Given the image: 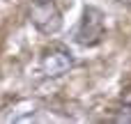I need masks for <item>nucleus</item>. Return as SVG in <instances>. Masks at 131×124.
<instances>
[{
    "label": "nucleus",
    "mask_w": 131,
    "mask_h": 124,
    "mask_svg": "<svg viewBox=\"0 0 131 124\" xmlns=\"http://www.w3.org/2000/svg\"><path fill=\"white\" fill-rule=\"evenodd\" d=\"M122 104H124V108L131 110V87H127V90L122 92Z\"/></svg>",
    "instance_id": "obj_4"
},
{
    "label": "nucleus",
    "mask_w": 131,
    "mask_h": 124,
    "mask_svg": "<svg viewBox=\"0 0 131 124\" xmlns=\"http://www.w3.org/2000/svg\"><path fill=\"white\" fill-rule=\"evenodd\" d=\"M117 2H124V5H131V0H117Z\"/></svg>",
    "instance_id": "obj_5"
},
{
    "label": "nucleus",
    "mask_w": 131,
    "mask_h": 124,
    "mask_svg": "<svg viewBox=\"0 0 131 124\" xmlns=\"http://www.w3.org/2000/svg\"><path fill=\"white\" fill-rule=\"evenodd\" d=\"M28 16L41 35H55L62 28V12L55 0H30Z\"/></svg>",
    "instance_id": "obj_1"
},
{
    "label": "nucleus",
    "mask_w": 131,
    "mask_h": 124,
    "mask_svg": "<svg viewBox=\"0 0 131 124\" xmlns=\"http://www.w3.org/2000/svg\"><path fill=\"white\" fill-rule=\"evenodd\" d=\"M39 67H41V74L46 78H58L74 67V58L67 48H60V46L46 48L41 60H39Z\"/></svg>",
    "instance_id": "obj_3"
},
{
    "label": "nucleus",
    "mask_w": 131,
    "mask_h": 124,
    "mask_svg": "<svg viewBox=\"0 0 131 124\" xmlns=\"http://www.w3.org/2000/svg\"><path fill=\"white\" fill-rule=\"evenodd\" d=\"M106 37V23H104V14L97 7H85L81 23L76 28V41L81 46H97L101 44Z\"/></svg>",
    "instance_id": "obj_2"
}]
</instances>
